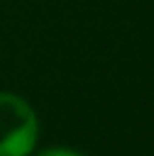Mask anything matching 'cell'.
<instances>
[{"label":"cell","mask_w":154,"mask_h":156,"mask_svg":"<svg viewBox=\"0 0 154 156\" xmlns=\"http://www.w3.org/2000/svg\"><path fill=\"white\" fill-rule=\"evenodd\" d=\"M38 140V119L22 97L0 93V156H28Z\"/></svg>","instance_id":"obj_1"},{"label":"cell","mask_w":154,"mask_h":156,"mask_svg":"<svg viewBox=\"0 0 154 156\" xmlns=\"http://www.w3.org/2000/svg\"><path fill=\"white\" fill-rule=\"evenodd\" d=\"M38 156H79L73 150H65V148H50V150H44Z\"/></svg>","instance_id":"obj_2"}]
</instances>
